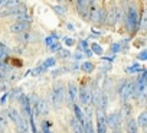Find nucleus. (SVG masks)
Wrapping results in <instances>:
<instances>
[{"instance_id": "nucleus-1", "label": "nucleus", "mask_w": 147, "mask_h": 133, "mask_svg": "<svg viewBox=\"0 0 147 133\" xmlns=\"http://www.w3.org/2000/svg\"><path fill=\"white\" fill-rule=\"evenodd\" d=\"M65 100V88L62 83H56L52 87V93H51V101L55 107H61L62 103Z\"/></svg>"}, {"instance_id": "nucleus-2", "label": "nucleus", "mask_w": 147, "mask_h": 133, "mask_svg": "<svg viewBox=\"0 0 147 133\" xmlns=\"http://www.w3.org/2000/svg\"><path fill=\"white\" fill-rule=\"evenodd\" d=\"M127 28L130 32H136L138 29V12L134 6H130L127 9Z\"/></svg>"}, {"instance_id": "nucleus-3", "label": "nucleus", "mask_w": 147, "mask_h": 133, "mask_svg": "<svg viewBox=\"0 0 147 133\" xmlns=\"http://www.w3.org/2000/svg\"><path fill=\"white\" fill-rule=\"evenodd\" d=\"M118 93H120V98L123 100V103H127L130 100V97L134 94V83H131V81L121 83Z\"/></svg>"}, {"instance_id": "nucleus-4", "label": "nucleus", "mask_w": 147, "mask_h": 133, "mask_svg": "<svg viewBox=\"0 0 147 133\" xmlns=\"http://www.w3.org/2000/svg\"><path fill=\"white\" fill-rule=\"evenodd\" d=\"M78 98V87L75 83H69L68 88H66V104L68 106H74Z\"/></svg>"}, {"instance_id": "nucleus-5", "label": "nucleus", "mask_w": 147, "mask_h": 133, "mask_svg": "<svg viewBox=\"0 0 147 133\" xmlns=\"http://www.w3.org/2000/svg\"><path fill=\"white\" fill-rule=\"evenodd\" d=\"M95 116H97V130H95V133H105L107 132V120H105L104 110L97 107Z\"/></svg>"}, {"instance_id": "nucleus-6", "label": "nucleus", "mask_w": 147, "mask_h": 133, "mask_svg": "<svg viewBox=\"0 0 147 133\" xmlns=\"http://www.w3.org/2000/svg\"><path fill=\"white\" fill-rule=\"evenodd\" d=\"M105 120H107V126H110L111 129H115V127H121L123 116L120 111H113L111 114L105 116Z\"/></svg>"}, {"instance_id": "nucleus-7", "label": "nucleus", "mask_w": 147, "mask_h": 133, "mask_svg": "<svg viewBox=\"0 0 147 133\" xmlns=\"http://www.w3.org/2000/svg\"><path fill=\"white\" fill-rule=\"evenodd\" d=\"M29 29H30V23L29 22H19V20H16L15 23H12L9 26V31L12 33H19V35L28 32Z\"/></svg>"}, {"instance_id": "nucleus-8", "label": "nucleus", "mask_w": 147, "mask_h": 133, "mask_svg": "<svg viewBox=\"0 0 147 133\" xmlns=\"http://www.w3.org/2000/svg\"><path fill=\"white\" fill-rule=\"evenodd\" d=\"M120 16H121L120 9H118V7H113V9L110 10L108 16L105 18V22H107L108 25H115V23L120 20Z\"/></svg>"}, {"instance_id": "nucleus-9", "label": "nucleus", "mask_w": 147, "mask_h": 133, "mask_svg": "<svg viewBox=\"0 0 147 133\" xmlns=\"http://www.w3.org/2000/svg\"><path fill=\"white\" fill-rule=\"evenodd\" d=\"M78 97H80V103H81L82 106H88L90 101H91V93H90V90L85 88V87H81V88H80Z\"/></svg>"}, {"instance_id": "nucleus-10", "label": "nucleus", "mask_w": 147, "mask_h": 133, "mask_svg": "<svg viewBox=\"0 0 147 133\" xmlns=\"http://www.w3.org/2000/svg\"><path fill=\"white\" fill-rule=\"evenodd\" d=\"M5 114H6L7 120H10V121L15 123V124H18L19 120L22 119L20 111H18V110H15V109H7V110H5Z\"/></svg>"}, {"instance_id": "nucleus-11", "label": "nucleus", "mask_w": 147, "mask_h": 133, "mask_svg": "<svg viewBox=\"0 0 147 133\" xmlns=\"http://www.w3.org/2000/svg\"><path fill=\"white\" fill-rule=\"evenodd\" d=\"M49 113V106H48V101L40 98L39 100V104H38V116H46Z\"/></svg>"}, {"instance_id": "nucleus-12", "label": "nucleus", "mask_w": 147, "mask_h": 133, "mask_svg": "<svg viewBox=\"0 0 147 133\" xmlns=\"http://www.w3.org/2000/svg\"><path fill=\"white\" fill-rule=\"evenodd\" d=\"M72 109H74V114H75V119H77V120H78V121L82 124V123H84V120H85V116H84V111H82V109H81V107H80L77 103L72 106Z\"/></svg>"}, {"instance_id": "nucleus-13", "label": "nucleus", "mask_w": 147, "mask_h": 133, "mask_svg": "<svg viewBox=\"0 0 147 133\" xmlns=\"http://www.w3.org/2000/svg\"><path fill=\"white\" fill-rule=\"evenodd\" d=\"M125 130L127 133H138V124L134 119H128L127 124H125Z\"/></svg>"}, {"instance_id": "nucleus-14", "label": "nucleus", "mask_w": 147, "mask_h": 133, "mask_svg": "<svg viewBox=\"0 0 147 133\" xmlns=\"http://www.w3.org/2000/svg\"><path fill=\"white\" fill-rule=\"evenodd\" d=\"M82 127H84V133H95L91 117H85V120H84V123H82Z\"/></svg>"}, {"instance_id": "nucleus-15", "label": "nucleus", "mask_w": 147, "mask_h": 133, "mask_svg": "<svg viewBox=\"0 0 147 133\" xmlns=\"http://www.w3.org/2000/svg\"><path fill=\"white\" fill-rule=\"evenodd\" d=\"M71 129H72L74 133H84V127H82V124H81L75 117L71 120Z\"/></svg>"}, {"instance_id": "nucleus-16", "label": "nucleus", "mask_w": 147, "mask_h": 133, "mask_svg": "<svg viewBox=\"0 0 147 133\" xmlns=\"http://www.w3.org/2000/svg\"><path fill=\"white\" fill-rule=\"evenodd\" d=\"M22 5V2L20 0H6V3H5V6H3V9H15V7H18V6H20Z\"/></svg>"}, {"instance_id": "nucleus-17", "label": "nucleus", "mask_w": 147, "mask_h": 133, "mask_svg": "<svg viewBox=\"0 0 147 133\" xmlns=\"http://www.w3.org/2000/svg\"><path fill=\"white\" fill-rule=\"evenodd\" d=\"M16 19L19 20V22H32V18H30V15L25 10V12H22V13H19V15H16Z\"/></svg>"}, {"instance_id": "nucleus-18", "label": "nucleus", "mask_w": 147, "mask_h": 133, "mask_svg": "<svg viewBox=\"0 0 147 133\" xmlns=\"http://www.w3.org/2000/svg\"><path fill=\"white\" fill-rule=\"evenodd\" d=\"M40 129H42V132H40V133H53V130H52V123H51V121H48V120L42 121Z\"/></svg>"}, {"instance_id": "nucleus-19", "label": "nucleus", "mask_w": 147, "mask_h": 133, "mask_svg": "<svg viewBox=\"0 0 147 133\" xmlns=\"http://www.w3.org/2000/svg\"><path fill=\"white\" fill-rule=\"evenodd\" d=\"M137 124H138V126H141V127H146V124H147V113H146V111L140 113L138 120H137Z\"/></svg>"}, {"instance_id": "nucleus-20", "label": "nucleus", "mask_w": 147, "mask_h": 133, "mask_svg": "<svg viewBox=\"0 0 147 133\" xmlns=\"http://www.w3.org/2000/svg\"><path fill=\"white\" fill-rule=\"evenodd\" d=\"M81 70H82L84 73H92V71H94V64L90 62V61H87V62H84V64L81 65Z\"/></svg>"}, {"instance_id": "nucleus-21", "label": "nucleus", "mask_w": 147, "mask_h": 133, "mask_svg": "<svg viewBox=\"0 0 147 133\" xmlns=\"http://www.w3.org/2000/svg\"><path fill=\"white\" fill-rule=\"evenodd\" d=\"M56 65V59L55 58H48V59H45V62H43V66L48 70V68H52V66H55Z\"/></svg>"}, {"instance_id": "nucleus-22", "label": "nucleus", "mask_w": 147, "mask_h": 133, "mask_svg": "<svg viewBox=\"0 0 147 133\" xmlns=\"http://www.w3.org/2000/svg\"><path fill=\"white\" fill-rule=\"evenodd\" d=\"M46 71V68L42 65V66H38V68H33L32 71H30V74L33 75V77H38V75H40V74H43Z\"/></svg>"}, {"instance_id": "nucleus-23", "label": "nucleus", "mask_w": 147, "mask_h": 133, "mask_svg": "<svg viewBox=\"0 0 147 133\" xmlns=\"http://www.w3.org/2000/svg\"><path fill=\"white\" fill-rule=\"evenodd\" d=\"M91 52H92V54H97V55H101V54H102V48H101L98 43L94 42V43L91 45Z\"/></svg>"}, {"instance_id": "nucleus-24", "label": "nucleus", "mask_w": 147, "mask_h": 133, "mask_svg": "<svg viewBox=\"0 0 147 133\" xmlns=\"http://www.w3.org/2000/svg\"><path fill=\"white\" fill-rule=\"evenodd\" d=\"M105 18H107V12L104 9H100V13H98V22L97 23H105Z\"/></svg>"}, {"instance_id": "nucleus-25", "label": "nucleus", "mask_w": 147, "mask_h": 133, "mask_svg": "<svg viewBox=\"0 0 147 133\" xmlns=\"http://www.w3.org/2000/svg\"><path fill=\"white\" fill-rule=\"evenodd\" d=\"M56 39H58V35H56V33H53V35L48 36V38L45 39V43H46V46H51L53 42H56Z\"/></svg>"}, {"instance_id": "nucleus-26", "label": "nucleus", "mask_w": 147, "mask_h": 133, "mask_svg": "<svg viewBox=\"0 0 147 133\" xmlns=\"http://www.w3.org/2000/svg\"><path fill=\"white\" fill-rule=\"evenodd\" d=\"M123 116H124V117H130V116H131V106H128L127 103H124V107H123Z\"/></svg>"}, {"instance_id": "nucleus-27", "label": "nucleus", "mask_w": 147, "mask_h": 133, "mask_svg": "<svg viewBox=\"0 0 147 133\" xmlns=\"http://www.w3.org/2000/svg\"><path fill=\"white\" fill-rule=\"evenodd\" d=\"M138 22H140V31H144L146 29V15H144V12L141 13V18H138Z\"/></svg>"}, {"instance_id": "nucleus-28", "label": "nucleus", "mask_w": 147, "mask_h": 133, "mask_svg": "<svg viewBox=\"0 0 147 133\" xmlns=\"http://www.w3.org/2000/svg\"><path fill=\"white\" fill-rule=\"evenodd\" d=\"M7 121H9V120H7L6 114H5V113H0V126H2V127L5 129V126L7 124Z\"/></svg>"}, {"instance_id": "nucleus-29", "label": "nucleus", "mask_w": 147, "mask_h": 133, "mask_svg": "<svg viewBox=\"0 0 147 133\" xmlns=\"http://www.w3.org/2000/svg\"><path fill=\"white\" fill-rule=\"evenodd\" d=\"M0 51H2L3 54H6V55H9V52H10L9 46H7L5 42H2V41H0Z\"/></svg>"}, {"instance_id": "nucleus-30", "label": "nucleus", "mask_w": 147, "mask_h": 133, "mask_svg": "<svg viewBox=\"0 0 147 133\" xmlns=\"http://www.w3.org/2000/svg\"><path fill=\"white\" fill-rule=\"evenodd\" d=\"M22 36H19V41H22V42H28L29 39H30V35L28 33V32H25V33H20Z\"/></svg>"}, {"instance_id": "nucleus-31", "label": "nucleus", "mask_w": 147, "mask_h": 133, "mask_svg": "<svg viewBox=\"0 0 147 133\" xmlns=\"http://www.w3.org/2000/svg\"><path fill=\"white\" fill-rule=\"evenodd\" d=\"M49 48H51V51H55V52H59V51H61V45H59V42H53Z\"/></svg>"}, {"instance_id": "nucleus-32", "label": "nucleus", "mask_w": 147, "mask_h": 133, "mask_svg": "<svg viewBox=\"0 0 147 133\" xmlns=\"http://www.w3.org/2000/svg\"><path fill=\"white\" fill-rule=\"evenodd\" d=\"M53 10H55L56 13H59V15H65V13H66V9H63L62 6H55Z\"/></svg>"}, {"instance_id": "nucleus-33", "label": "nucleus", "mask_w": 147, "mask_h": 133, "mask_svg": "<svg viewBox=\"0 0 147 133\" xmlns=\"http://www.w3.org/2000/svg\"><path fill=\"white\" fill-rule=\"evenodd\" d=\"M63 43L68 45V46H72L74 45V39L72 38H63Z\"/></svg>"}, {"instance_id": "nucleus-34", "label": "nucleus", "mask_w": 147, "mask_h": 133, "mask_svg": "<svg viewBox=\"0 0 147 133\" xmlns=\"http://www.w3.org/2000/svg\"><path fill=\"white\" fill-rule=\"evenodd\" d=\"M120 49H121V46H120L118 43H114V45H111V51H113V54H117Z\"/></svg>"}, {"instance_id": "nucleus-35", "label": "nucleus", "mask_w": 147, "mask_h": 133, "mask_svg": "<svg viewBox=\"0 0 147 133\" xmlns=\"http://www.w3.org/2000/svg\"><path fill=\"white\" fill-rule=\"evenodd\" d=\"M140 70V66H138V64H136L134 66H130V68H127V73H133V71H138Z\"/></svg>"}, {"instance_id": "nucleus-36", "label": "nucleus", "mask_w": 147, "mask_h": 133, "mask_svg": "<svg viewBox=\"0 0 147 133\" xmlns=\"http://www.w3.org/2000/svg\"><path fill=\"white\" fill-rule=\"evenodd\" d=\"M59 52H61V56H62V58H68V56L71 55V52H69V51H62V49H61Z\"/></svg>"}, {"instance_id": "nucleus-37", "label": "nucleus", "mask_w": 147, "mask_h": 133, "mask_svg": "<svg viewBox=\"0 0 147 133\" xmlns=\"http://www.w3.org/2000/svg\"><path fill=\"white\" fill-rule=\"evenodd\" d=\"M138 59H141V61H144V59H147V52H146V51H143V52H140V55H138Z\"/></svg>"}, {"instance_id": "nucleus-38", "label": "nucleus", "mask_w": 147, "mask_h": 133, "mask_svg": "<svg viewBox=\"0 0 147 133\" xmlns=\"http://www.w3.org/2000/svg\"><path fill=\"white\" fill-rule=\"evenodd\" d=\"M5 90H6V84L0 81V93H2V91H5Z\"/></svg>"}, {"instance_id": "nucleus-39", "label": "nucleus", "mask_w": 147, "mask_h": 133, "mask_svg": "<svg viewBox=\"0 0 147 133\" xmlns=\"http://www.w3.org/2000/svg\"><path fill=\"white\" fill-rule=\"evenodd\" d=\"M6 56H7V55H6V54H3V52H2V51H0V62H3V59H5V58H6Z\"/></svg>"}, {"instance_id": "nucleus-40", "label": "nucleus", "mask_w": 147, "mask_h": 133, "mask_svg": "<svg viewBox=\"0 0 147 133\" xmlns=\"http://www.w3.org/2000/svg\"><path fill=\"white\" fill-rule=\"evenodd\" d=\"M111 130H113V133H123L121 127H115V129H111Z\"/></svg>"}, {"instance_id": "nucleus-41", "label": "nucleus", "mask_w": 147, "mask_h": 133, "mask_svg": "<svg viewBox=\"0 0 147 133\" xmlns=\"http://www.w3.org/2000/svg\"><path fill=\"white\" fill-rule=\"evenodd\" d=\"M5 3H6V0H0V10L3 9V6H5Z\"/></svg>"}, {"instance_id": "nucleus-42", "label": "nucleus", "mask_w": 147, "mask_h": 133, "mask_svg": "<svg viewBox=\"0 0 147 133\" xmlns=\"http://www.w3.org/2000/svg\"><path fill=\"white\" fill-rule=\"evenodd\" d=\"M85 55H88V56H91V55H92V52H91V49H85Z\"/></svg>"}, {"instance_id": "nucleus-43", "label": "nucleus", "mask_w": 147, "mask_h": 133, "mask_svg": "<svg viewBox=\"0 0 147 133\" xmlns=\"http://www.w3.org/2000/svg\"><path fill=\"white\" fill-rule=\"evenodd\" d=\"M97 0H88V5H95Z\"/></svg>"}, {"instance_id": "nucleus-44", "label": "nucleus", "mask_w": 147, "mask_h": 133, "mask_svg": "<svg viewBox=\"0 0 147 133\" xmlns=\"http://www.w3.org/2000/svg\"><path fill=\"white\" fill-rule=\"evenodd\" d=\"M0 133H3V127L2 126H0Z\"/></svg>"}, {"instance_id": "nucleus-45", "label": "nucleus", "mask_w": 147, "mask_h": 133, "mask_svg": "<svg viewBox=\"0 0 147 133\" xmlns=\"http://www.w3.org/2000/svg\"><path fill=\"white\" fill-rule=\"evenodd\" d=\"M38 133H40V132H38Z\"/></svg>"}]
</instances>
